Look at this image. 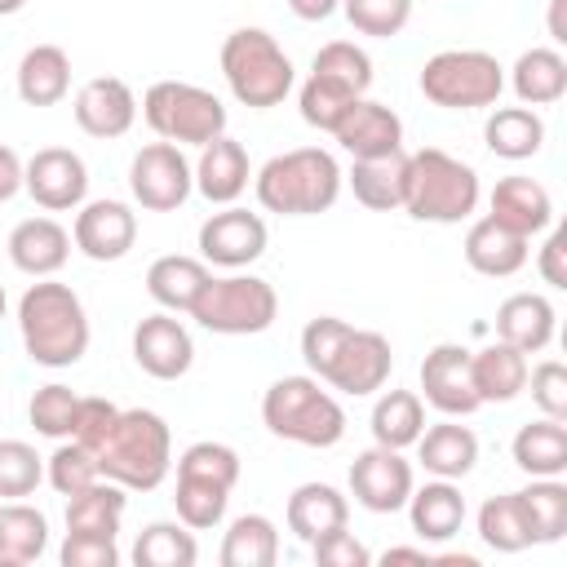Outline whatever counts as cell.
Returning a JSON list of instances; mask_svg holds the SVG:
<instances>
[{"label": "cell", "instance_id": "1f68e13d", "mask_svg": "<svg viewBox=\"0 0 567 567\" xmlns=\"http://www.w3.org/2000/svg\"><path fill=\"white\" fill-rule=\"evenodd\" d=\"M124 487L111 483V478H97L89 483L84 492L66 496V532H84V536H111L120 532V518H124Z\"/></svg>", "mask_w": 567, "mask_h": 567}, {"label": "cell", "instance_id": "f35d334b", "mask_svg": "<svg viewBox=\"0 0 567 567\" xmlns=\"http://www.w3.org/2000/svg\"><path fill=\"white\" fill-rule=\"evenodd\" d=\"M523 518L532 527V545H554L567 532V487L558 478H532V487L514 492Z\"/></svg>", "mask_w": 567, "mask_h": 567}, {"label": "cell", "instance_id": "7c38bea8", "mask_svg": "<svg viewBox=\"0 0 567 567\" xmlns=\"http://www.w3.org/2000/svg\"><path fill=\"white\" fill-rule=\"evenodd\" d=\"M350 492L372 514H394L412 496V465L394 447H368L350 465Z\"/></svg>", "mask_w": 567, "mask_h": 567}, {"label": "cell", "instance_id": "681fc988", "mask_svg": "<svg viewBox=\"0 0 567 567\" xmlns=\"http://www.w3.org/2000/svg\"><path fill=\"white\" fill-rule=\"evenodd\" d=\"M102 474H97V461H93V452L89 447H80L75 439L71 443H62L53 456H49V483L62 492V496H75V492H84L89 483H97Z\"/></svg>", "mask_w": 567, "mask_h": 567}, {"label": "cell", "instance_id": "44dd1931", "mask_svg": "<svg viewBox=\"0 0 567 567\" xmlns=\"http://www.w3.org/2000/svg\"><path fill=\"white\" fill-rule=\"evenodd\" d=\"M66 257H71V235L53 217H27L9 235V261L31 279H44V275L62 270Z\"/></svg>", "mask_w": 567, "mask_h": 567}, {"label": "cell", "instance_id": "d4e9b609", "mask_svg": "<svg viewBox=\"0 0 567 567\" xmlns=\"http://www.w3.org/2000/svg\"><path fill=\"white\" fill-rule=\"evenodd\" d=\"M350 190L363 208L372 213H394L403 208L408 195V155L390 151V155H372V159H354L350 168Z\"/></svg>", "mask_w": 567, "mask_h": 567}, {"label": "cell", "instance_id": "94428289", "mask_svg": "<svg viewBox=\"0 0 567 567\" xmlns=\"http://www.w3.org/2000/svg\"><path fill=\"white\" fill-rule=\"evenodd\" d=\"M385 563H425V549H408V545H399V549H385Z\"/></svg>", "mask_w": 567, "mask_h": 567}, {"label": "cell", "instance_id": "e575fe53", "mask_svg": "<svg viewBox=\"0 0 567 567\" xmlns=\"http://www.w3.org/2000/svg\"><path fill=\"white\" fill-rule=\"evenodd\" d=\"M514 93L523 106H549L567 93V62L558 49H527L514 62Z\"/></svg>", "mask_w": 567, "mask_h": 567}, {"label": "cell", "instance_id": "ee69618b", "mask_svg": "<svg viewBox=\"0 0 567 567\" xmlns=\"http://www.w3.org/2000/svg\"><path fill=\"white\" fill-rule=\"evenodd\" d=\"M301 120L310 124V128H323V133H332L337 124H341V115L359 102V93H350V89H341L337 80H323V75H310L306 84H301Z\"/></svg>", "mask_w": 567, "mask_h": 567}, {"label": "cell", "instance_id": "ab89813d", "mask_svg": "<svg viewBox=\"0 0 567 567\" xmlns=\"http://www.w3.org/2000/svg\"><path fill=\"white\" fill-rule=\"evenodd\" d=\"M478 536H483V545L496 549V554H518V549L532 545V527H527L523 505H518L514 492L483 501V509H478Z\"/></svg>", "mask_w": 567, "mask_h": 567}, {"label": "cell", "instance_id": "d6986e66", "mask_svg": "<svg viewBox=\"0 0 567 567\" xmlns=\"http://www.w3.org/2000/svg\"><path fill=\"white\" fill-rule=\"evenodd\" d=\"M332 137H337L341 151H350L354 159H372V155L403 151V120H399L390 106L359 97V102L341 115V124L332 128Z\"/></svg>", "mask_w": 567, "mask_h": 567}, {"label": "cell", "instance_id": "9a60e30c", "mask_svg": "<svg viewBox=\"0 0 567 567\" xmlns=\"http://www.w3.org/2000/svg\"><path fill=\"white\" fill-rule=\"evenodd\" d=\"M199 252L213 266L239 270L266 252V221L248 208H221L199 226Z\"/></svg>", "mask_w": 567, "mask_h": 567}, {"label": "cell", "instance_id": "b9f144b4", "mask_svg": "<svg viewBox=\"0 0 567 567\" xmlns=\"http://www.w3.org/2000/svg\"><path fill=\"white\" fill-rule=\"evenodd\" d=\"M226 501H230V487L213 483V478H195V474H177V518L190 527V532H208L226 518Z\"/></svg>", "mask_w": 567, "mask_h": 567}, {"label": "cell", "instance_id": "ffe728a7", "mask_svg": "<svg viewBox=\"0 0 567 567\" xmlns=\"http://www.w3.org/2000/svg\"><path fill=\"white\" fill-rule=\"evenodd\" d=\"M487 217H496L505 230L532 239L536 230H545L554 221V199L536 177H501L492 186V213Z\"/></svg>", "mask_w": 567, "mask_h": 567}, {"label": "cell", "instance_id": "8d00e7d4", "mask_svg": "<svg viewBox=\"0 0 567 567\" xmlns=\"http://www.w3.org/2000/svg\"><path fill=\"white\" fill-rule=\"evenodd\" d=\"M279 532L266 514H239L221 540V567H275Z\"/></svg>", "mask_w": 567, "mask_h": 567}, {"label": "cell", "instance_id": "c3c4849f", "mask_svg": "<svg viewBox=\"0 0 567 567\" xmlns=\"http://www.w3.org/2000/svg\"><path fill=\"white\" fill-rule=\"evenodd\" d=\"M177 474H195V478H213V483H221V487H235V483H239V456H235V447L204 439V443H190V447L182 452Z\"/></svg>", "mask_w": 567, "mask_h": 567}, {"label": "cell", "instance_id": "bcb514c9", "mask_svg": "<svg viewBox=\"0 0 567 567\" xmlns=\"http://www.w3.org/2000/svg\"><path fill=\"white\" fill-rule=\"evenodd\" d=\"M40 478H44V465H40L35 447L22 439H0V496L22 501L40 487Z\"/></svg>", "mask_w": 567, "mask_h": 567}, {"label": "cell", "instance_id": "4dcf8cb0", "mask_svg": "<svg viewBox=\"0 0 567 567\" xmlns=\"http://www.w3.org/2000/svg\"><path fill=\"white\" fill-rule=\"evenodd\" d=\"M514 465L532 478H558L567 470V425L545 416L514 434Z\"/></svg>", "mask_w": 567, "mask_h": 567}, {"label": "cell", "instance_id": "ba28073f", "mask_svg": "<svg viewBox=\"0 0 567 567\" xmlns=\"http://www.w3.org/2000/svg\"><path fill=\"white\" fill-rule=\"evenodd\" d=\"M190 315L199 319V328L208 332H221V337H252V332H266L279 315V297L266 279L257 275H226V279H213L199 288Z\"/></svg>", "mask_w": 567, "mask_h": 567}, {"label": "cell", "instance_id": "484cf974", "mask_svg": "<svg viewBox=\"0 0 567 567\" xmlns=\"http://www.w3.org/2000/svg\"><path fill=\"white\" fill-rule=\"evenodd\" d=\"M465 261L487 275V279H505V275H518L527 266V239L505 230L496 217H483L470 226L465 235Z\"/></svg>", "mask_w": 567, "mask_h": 567}, {"label": "cell", "instance_id": "f6af8a7d", "mask_svg": "<svg viewBox=\"0 0 567 567\" xmlns=\"http://www.w3.org/2000/svg\"><path fill=\"white\" fill-rule=\"evenodd\" d=\"M75 412H80V394L71 390V385H40L35 394H31V408H27V416H31V425L44 434V439H71V430H75Z\"/></svg>", "mask_w": 567, "mask_h": 567}, {"label": "cell", "instance_id": "8992f818", "mask_svg": "<svg viewBox=\"0 0 567 567\" xmlns=\"http://www.w3.org/2000/svg\"><path fill=\"white\" fill-rule=\"evenodd\" d=\"M221 75H226L230 93L252 111L279 106L288 97V89H292V62L279 49V40L270 31H261V27H239V31L226 35Z\"/></svg>", "mask_w": 567, "mask_h": 567}, {"label": "cell", "instance_id": "f1b7e54d", "mask_svg": "<svg viewBox=\"0 0 567 567\" xmlns=\"http://www.w3.org/2000/svg\"><path fill=\"white\" fill-rule=\"evenodd\" d=\"M71 89V58L58 44H35L18 62V97L27 106H53Z\"/></svg>", "mask_w": 567, "mask_h": 567}, {"label": "cell", "instance_id": "5b68a950", "mask_svg": "<svg viewBox=\"0 0 567 567\" xmlns=\"http://www.w3.org/2000/svg\"><path fill=\"white\" fill-rule=\"evenodd\" d=\"M261 421L270 434L301 447H332L346 434L341 403L315 377H279L261 399Z\"/></svg>", "mask_w": 567, "mask_h": 567}, {"label": "cell", "instance_id": "7dc6e473", "mask_svg": "<svg viewBox=\"0 0 567 567\" xmlns=\"http://www.w3.org/2000/svg\"><path fill=\"white\" fill-rule=\"evenodd\" d=\"M341 9H346L354 31L377 35V40L399 35L412 18V0H341Z\"/></svg>", "mask_w": 567, "mask_h": 567}, {"label": "cell", "instance_id": "7402d4cb", "mask_svg": "<svg viewBox=\"0 0 567 567\" xmlns=\"http://www.w3.org/2000/svg\"><path fill=\"white\" fill-rule=\"evenodd\" d=\"M195 186L208 204H235L248 190V151L235 137H213L195 164Z\"/></svg>", "mask_w": 567, "mask_h": 567}, {"label": "cell", "instance_id": "db71d44e", "mask_svg": "<svg viewBox=\"0 0 567 567\" xmlns=\"http://www.w3.org/2000/svg\"><path fill=\"white\" fill-rule=\"evenodd\" d=\"M115 416H120V408L115 403H106V399H97V394H89V399H80V412H75V430H71V439L80 443V447H97L102 439H106V430L115 425Z\"/></svg>", "mask_w": 567, "mask_h": 567}, {"label": "cell", "instance_id": "11a10c76", "mask_svg": "<svg viewBox=\"0 0 567 567\" xmlns=\"http://www.w3.org/2000/svg\"><path fill=\"white\" fill-rule=\"evenodd\" d=\"M310 549H315V563H319V567H368V563H372V554H368L346 527L319 536Z\"/></svg>", "mask_w": 567, "mask_h": 567}, {"label": "cell", "instance_id": "4316f807", "mask_svg": "<svg viewBox=\"0 0 567 567\" xmlns=\"http://www.w3.org/2000/svg\"><path fill=\"white\" fill-rule=\"evenodd\" d=\"M346 518H350V505H346V496H341L337 487H328V483H301V487L288 496V527H292V536L306 540V545H315V540L328 536V532H341Z\"/></svg>", "mask_w": 567, "mask_h": 567}, {"label": "cell", "instance_id": "277c9868", "mask_svg": "<svg viewBox=\"0 0 567 567\" xmlns=\"http://www.w3.org/2000/svg\"><path fill=\"white\" fill-rule=\"evenodd\" d=\"M478 173L470 164H461L456 155L439 151V146H421L416 155H408V195L403 208L416 221H465L478 208Z\"/></svg>", "mask_w": 567, "mask_h": 567}, {"label": "cell", "instance_id": "f546056e", "mask_svg": "<svg viewBox=\"0 0 567 567\" xmlns=\"http://www.w3.org/2000/svg\"><path fill=\"white\" fill-rule=\"evenodd\" d=\"M416 452H421V465H425L434 478H461V474H470L474 461H478V439H474V430H465V425H456V421H443V425L421 430Z\"/></svg>", "mask_w": 567, "mask_h": 567}, {"label": "cell", "instance_id": "836d02e7", "mask_svg": "<svg viewBox=\"0 0 567 567\" xmlns=\"http://www.w3.org/2000/svg\"><path fill=\"white\" fill-rule=\"evenodd\" d=\"M421 430H425V403H421V394H412V390H385L377 399V408H372V439L381 447L403 452V447H412L421 439Z\"/></svg>", "mask_w": 567, "mask_h": 567}, {"label": "cell", "instance_id": "9f6ffc18", "mask_svg": "<svg viewBox=\"0 0 567 567\" xmlns=\"http://www.w3.org/2000/svg\"><path fill=\"white\" fill-rule=\"evenodd\" d=\"M540 275L549 288H567V230H554L540 248Z\"/></svg>", "mask_w": 567, "mask_h": 567}, {"label": "cell", "instance_id": "5bb4252c", "mask_svg": "<svg viewBox=\"0 0 567 567\" xmlns=\"http://www.w3.org/2000/svg\"><path fill=\"white\" fill-rule=\"evenodd\" d=\"M421 390H425V403L439 408L443 416H470L483 408L474 377H470V350L452 346V341L434 346L421 359Z\"/></svg>", "mask_w": 567, "mask_h": 567}, {"label": "cell", "instance_id": "f5cc1de1", "mask_svg": "<svg viewBox=\"0 0 567 567\" xmlns=\"http://www.w3.org/2000/svg\"><path fill=\"white\" fill-rule=\"evenodd\" d=\"M62 567H115L120 549L111 536H84V532H66L62 540Z\"/></svg>", "mask_w": 567, "mask_h": 567}, {"label": "cell", "instance_id": "680465c9", "mask_svg": "<svg viewBox=\"0 0 567 567\" xmlns=\"http://www.w3.org/2000/svg\"><path fill=\"white\" fill-rule=\"evenodd\" d=\"M341 0H288V9L301 18V22H323Z\"/></svg>", "mask_w": 567, "mask_h": 567}, {"label": "cell", "instance_id": "83f0119b", "mask_svg": "<svg viewBox=\"0 0 567 567\" xmlns=\"http://www.w3.org/2000/svg\"><path fill=\"white\" fill-rule=\"evenodd\" d=\"M408 514L421 540H452L465 523V496L452 487V478H434L425 487H412Z\"/></svg>", "mask_w": 567, "mask_h": 567}, {"label": "cell", "instance_id": "6f0895ef", "mask_svg": "<svg viewBox=\"0 0 567 567\" xmlns=\"http://www.w3.org/2000/svg\"><path fill=\"white\" fill-rule=\"evenodd\" d=\"M18 186H22V159H18L9 146H0V204L13 199Z\"/></svg>", "mask_w": 567, "mask_h": 567}, {"label": "cell", "instance_id": "4fadbf2b", "mask_svg": "<svg viewBox=\"0 0 567 567\" xmlns=\"http://www.w3.org/2000/svg\"><path fill=\"white\" fill-rule=\"evenodd\" d=\"M390 368H394V354H390V341L381 332H368V328H350L341 350L332 354L323 381L332 390H346V394H372L390 381Z\"/></svg>", "mask_w": 567, "mask_h": 567}, {"label": "cell", "instance_id": "6125c7cd", "mask_svg": "<svg viewBox=\"0 0 567 567\" xmlns=\"http://www.w3.org/2000/svg\"><path fill=\"white\" fill-rule=\"evenodd\" d=\"M27 0H0V18H9V13H18Z\"/></svg>", "mask_w": 567, "mask_h": 567}, {"label": "cell", "instance_id": "30bf717a", "mask_svg": "<svg viewBox=\"0 0 567 567\" xmlns=\"http://www.w3.org/2000/svg\"><path fill=\"white\" fill-rule=\"evenodd\" d=\"M128 186H133V199L146 213H173V208L186 204V195L195 186V173H190L186 155L173 142H151L133 155Z\"/></svg>", "mask_w": 567, "mask_h": 567}, {"label": "cell", "instance_id": "52a82bcc", "mask_svg": "<svg viewBox=\"0 0 567 567\" xmlns=\"http://www.w3.org/2000/svg\"><path fill=\"white\" fill-rule=\"evenodd\" d=\"M142 115L146 124L173 142V146H208L213 137L226 133V106L199 89V84H186V80H159L146 89L142 97Z\"/></svg>", "mask_w": 567, "mask_h": 567}, {"label": "cell", "instance_id": "603a6c76", "mask_svg": "<svg viewBox=\"0 0 567 567\" xmlns=\"http://www.w3.org/2000/svg\"><path fill=\"white\" fill-rule=\"evenodd\" d=\"M496 337L523 354H536L554 341V306L540 292H514L496 310Z\"/></svg>", "mask_w": 567, "mask_h": 567}, {"label": "cell", "instance_id": "6da1fadb", "mask_svg": "<svg viewBox=\"0 0 567 567\" xmlns=\"http://www.w3.org/2000/svg\"><path fill=\"white\" fill-rule=\"evenodd\" d=\"M93 461H97V474L120 483L124 492H151L164 483L173 465V434L159 412L128 408L115 416L106 439L93 447Z\"/></svg>", "mask_w": 567, "mask_h": 567}, {"label": "cell", "instance_id": "8fae6325", "mask_svg": "<svg viewBox=\"0 0 567 567\" xmlns=\"http://www.w3.org/2000/svg\"><path fill=\"white\" fill-rule=\"evenodd\" d=\"M22 186L31 190V199L49 213H66L75 204H84L89 190V168L75 151L66 146H44L22 164Z\"/></svg>", "mask_w": 567, "mask_h": 567}, {"label": "cell", "instance_id": "be15d7a7", "mask_svg": "<svg viewBox=\"0 0 567 567\" xmlns=\"http://www.w3.org/2000/svg\"><path fill=\"white\" fill-rule=\"evenodd\" d=\"M0 319H4V284H0Z\"/></svg>", "mask_w": 567, "mask_h": 567}, {"label": "cell", "instance_id": "3957f363", "mask_svg": "<svg viewBox=\"0 0 567 567\" xmlns=\"http://www.w3.org/2000/svg\"><path fill=\"white\" fill-rule=\"evenodd\" d=\"M341 195V168L328 151L319 146H297L261 164L257 173V199L266 213L284 217H310L328 213Z\"/></svg>", "mask_w": 567, "mask_h": 567}, {"label": "cell", "instance_id": "e0dca14e", "mask_svg": "<svg viewBox=\"0 0 567 567\" xmlns=\"http://www.w3.org/2000/svg\"><path fill=\"white\" fill-rule=\"evenodd\" d=\"M137 239V217L120 199H93L75 217V248L89 261H120Z\"/></svg>", "mask_w": 567, "mask_h": 567}, {"label": "cell", "instance_id": "91938a15", "mask_svg": "<svg viewBox=\"0 0 567 567\" xmlns=\"http://www.w3.org/2000/svg\"><path fill=\"white\" fill-rule=\"evenodd\" d=\"M563 13H567V0H549V35L558 44H567V27H563Z\"/></svg>", "mask_w": 567, "mask_h": 567}, {"label": "cell", "instance_id": "2e32d148", "mask_svg": "<svg viewBox=\"0 0 567 567\" xmlns=\"http://www.w3.org/2000/svg\"><path fill=\"white\" fill-rule=\"evenodd\" d=\"M133 359L146 377L155 381H177L190 372L195 363V346H190V332L173 319V315H146L137 328H133Z\"/></svg>", "mask_w": 567, "mask_h": 567}, {"label": "cell", "instance_id": "ac0fdd59", "mask_svg": "<svg viewBox=\"0 0 567 567\" xmlns=\"http://www.w3.org/2000/svg\"><path fill=\"white\" fill-rule=\"evenodd\" d=\"M133 120H137V97L115 75H97L75 93V124L89 137H124Z\"/></svg>", "mask_w": 567, "mask_h": 567}, {"label": "cell", "instance_id": "74e56055", "mask_svg": "<svg viewBox=\"0 0 567 567\" xmlns=\"http://www.w3.org/2000/svg\"><path fill=\"white\" fill-rule=\"evenodd\" d=\"M49 545V523L40 509L13 501V505H0V563L4 567H18V563H35Z\"/></svg>", "mask_w": 567, "mask_h": 567}, {"label": "cell", "instance_id": "60d3db41", "mask_svg": "<svg viewBox=\"0 0 567 567\" xmlns=\"http://www.w3.org/2000/svg\"><path fill=\"white\" fill-rule=\"evenodd\" d=\"M195 558H199V545L177 523H151V527H142V536L133 545L137 567H195Z\"/></svg>", "mask_w": 567, "mask_h": 567}, {"label": "cell", "instance_id": "d6a6232c", "mask_svg": "<svg viewBox=\"0 0 567 567\" xmlns=\"http://www.w3.org/2000/svg\"><path fill=\"white\" fill-rule=\"evenodd\" d=\"M483 137H487V151L492 155H501V159H527L545 142V120L532 106H501V111L487 115Z\"/></svg>", "mask_w": 567, "mask_h": 567}, {"label": "cell", "instance_id": "7bdbcfd3", "mask_svg": "<svg viewBox=\"0 0 567 567\" xmlns=\"http://www.w3.org/2000/svg\"><path fill=\"white\" fill-rule=\"evenodd\" d=\"M310 75H323V80H337L341 89H350V93H368V84H372V58L359 49V44H350V40H332V44H323L319 53H315V66H310Z\"/></svg>", "mask_w": 567, "mask_h": 567}, {"label": "cell", "instance_id": "7a4b0ae2", "mask_svg": "<svg viewBox=\"0 0 567 567\" xmlns=\"http://www.w3.org/2000/svg\"><path fill=\"white\" fill-rule=\"evenodd\" d=\"M18 328L40 368H71L89 350V315L66 284H31L18 301Z\"/></svg>", "mask_w": 567, "mask_h": 567}, {"label": "cell", "instance_id": "cb8c5ba5", "mask_svg": "<svg viewBox=\"0 0 567 567\" xmlns=\"http://www.w3.org/2000/svg\"><path fill=\"white\" fill-rule=\"evenodd\" d=\"M470 377H474L478 403H509L527 390V354L505 341L470 350Z\"/></svg>", "mask_w": 567, "mask_h": 567}, {"label": "cell", "instance_id": "d590c367", "mask_svg": "<svg viewBox=\"0 0 567 567\" xmlns=\"http://www.w3.org/2000/svg\"><path fill=\"white\" fill-rule=\"evenodd\" d=\"M204 284H208V266L195 257H177V252L151 261V270H146V292L164 310H190Z\"/></svg>", "mask_w": 567, "mask_h": 567}, {"label": "cell", "instance_id": "f907efd6", "mask_svg": "<svg viewBox=\"0 0 567 567\" xmlns=\"http://www.w3.org/2000/svg\"><path fill=\"white\" fill-rule=\"evenodd\" d=\"M346 332H350V323H346V319H332V315H319V319L306 323V332H301V359H306V368H310L319 381H323L332 354L341 350Z\"/></svg>", "mask_w": 567, "mask_h": 567}, {"label": "cell", "instance_id": "9c48e42d", "mask_svg": "<svg viewBox=\"0 0 567 567\" xmlns=\"http://www.w3.org/2000/svg\"><path fill=\"white\" fill-rule=\"evenodd\" d=\"M505 89L501 62L483 49H443L421 66V93L447 111L492 106Z\"/></svg>", "mask_w": 567, "mask_h": 567}, {"label": "cell", "instance_id": "816d5d0a", "mask_svg": "<svg viewBox=\"0 0 567 567\" xmlns=\"http://www.w3.org/2000/svg\"><path fill=\"white\" fill-rule=\"evenodd\" d=\"M527 385H532V403L554 416V421H567V368L558 359H545L527 372Z\"/></svg>", "mask_w": 567, "mask_h": 567}]
</instances>
